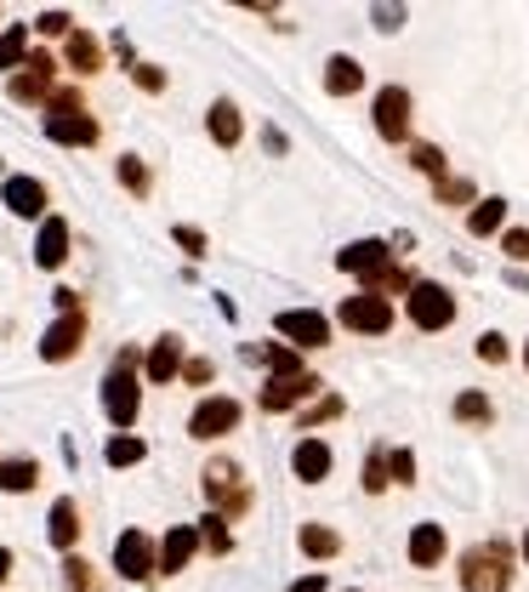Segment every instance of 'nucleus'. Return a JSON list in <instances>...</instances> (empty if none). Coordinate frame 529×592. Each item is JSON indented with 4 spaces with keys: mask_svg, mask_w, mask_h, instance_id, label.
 I'll use <instances>...</instances> for the list:
<instances>
[{
    "mask_svg": "<svg viewBox=\"0 0 529 592\" xmlns=\"http://www.w3.org/2000/svg\"><path fill=\"white\" fill-rule=\"evenodd\" d=\"M137 405H143V387H137V353L125 348V353L114 359L109 382H103V410H109V421L125 434V427L137 421Z\"/></svg>",
    "mask_w": 529,
    "mask_h": 592,
    "instance_id": "f03ea898",
    "label": "nucleus"
},
{
    "mask_svg": "<svg viewBox=\"0 0 529 592\" xmlns=\"http://www.w3.org/2000/svg\"><path fill=\"white\" fill-rule=\"evenodd\" d=\"M137 86H143V91H159V86H165V75L154 69V63H137Z\"/></svg>",
    "mask_w": 529,
    "mask_h": 592,
    "instance_id": "c03bdc74",
    "label": "nucleus"
},
{
    "mask_svg": "<svg viewBox=\"0 0 529 592\" xmlns=\"http://www.w3.org/2000/svg\"><path fill=\"white\" fill-rule=\"evenodd\" d=\"M46 536H52V547H75V536H80V507H75L69 496H57V502H52Z\"/></svg>",
    "mask_w": 529,
    "mask_h": 592,
    "instance_id": "6ab92c4d",
    "label": "nucleus"
},
{
    "mask_svg": "<svg viewBox=\"0 0 529 592\" xmlns=\"http://www.w3.org/2000/svg\"><path fill=\"white\" fill-rule=\"evenodd\" d=\"M69 69L75 75H97V69H103V46H97V35H86V29H69Z\"/></svg>",
    "mask_w": 529,
    "mask_h": 592,
    "instance_id": "5701e85b",
    "label": "nucleus"
},
{
    "mask_svg": "<svg viewBox=\"0 0 529 592\" xmlns=\"http://www.w3.org/2000/svg\"><path fill=\"white\" fill-rule=\"evenodd\" d=\"M319 393V376H274L268 387H262V410H290V405H302Z\"/></svg>",
    "mask_w": 529,
    "mask_h": 592,
    "instance_id": "4468645a",
    "label": "nucleus"
},
{
    "mask_svg": "<svg viewBox=\"0 0 529 592\" xmlns=\"http://www.w3.org/2000/svg\"><path fill=\"white\" fill-rule=\"evenodd\" d=\"M382 468H387V479H393V484H416V456H410V450L382 456Z\"/></svg>",
    "mask_w": 529,
    "mask_h": 592,
    "instance_id": "473e14b6",
    "label": "nucleus"
},
{
    "mask_svg": "<svg viewBox=\"0 0 529 592\" xmlns=\"http://www.w3.org/2000/svg\"><path fill=\"white\" fill-rule=\"evenodd\" d=\"M7 575H12V552H7V547H0V581H7Z\"/></svg>",
    "mask_w": 529,
    "mask_h": 592,
    "instance_id": "8fccbe9b",
    "label": "nucleus"
},
{
    "mask_svg": "<svg viewBox=\"0 0 529 592\" xmlns=\"http://www.w3.org/2000/svg\"><path fill=\"white\" fill-rule=\"evenodd\" d=\"M455 416H461V421H489L495 410H489L484 393H461V399H455Z\"/></svg>",
    "mask_w": 529,
    "mask_h": 592,
    "instance_id": "f704fd0d",
    "label": "nucleus"
},
{
    "mask_svg": "<svg viewBox=\"0 0 529 592\" xmlns=\"http://www.w3.org/2000/svg\"><path fill=\"white\" fill-rule=\"evenodd\" d=\"M524 558H529V536H524Z\"/></svg>",
    "mask_w": 529,
    "mask_h": 592,
    "instance_id": "3c124183",
    "label": "nucleus"
},
{
    "mask_svg": "<svg viewBox=\"0 0 529 592\" xmlns=\"http://www.w3.org/2000/svg\"><path fill=\"white\" fill-rule=\"evenodd\" d=\"M63 575H69V592H97V575H91L86 558H69V564H63Z\"/></svg>",
    "mask_w": 529,
    "mask_h": 592,
    "instance_id": "c9c22d12",
    "label": "nucleus"
},
{
    "mask_svg": "<svg viewBox=\"0 0 529 592\" xmlns=\"http://www.w3.org/2000/svg\"><path fill=\"white\" fill-rule=\"evenodd\" d=\"M274 325H279L285 348H296V353H302V348H324V342H330V319H324V314H313V308H285Z\"/></svg>",
    "mask_w": 529,
    "mask_h": 592,
    "instance_id": "0eeeda50",
    "label": "nucleus"
},
{
    "mask_svg": "<svg viewBox=\"0 0 529 592\" xmlns=\"http://www.w3.org/2000/svg\"><path fill=\"white\" fill-rule=\"evenodd\" d=\"M177 245L200 256V251H206V234H200V228H177Z\"/></svg>",
    "mask_w": 529,
    "mask_h": 592,
    "instance_id": "37998d69",
    "label": "nucleus"
},
{
    "mask_svg": "<svg viewBox=\"0 0 529 592\" xmlns=\"http://www.w3.org/2000/svg\"><path fill=\"white\" fill-rule=\"evenodd\" d=\"M80 342H86V319H80V308H75V314H63L52 331L41 337V359H52V365H57V359H75Z\"/></svg>",
    "mask_w": 529,
    "mask_h": 592,
    "instance_id": "f8f14e48",
    "label": "nucleus"
},
{
    "mask_svg": "<svg viewBox=\"0 0 529 592\" xmlns=\"http://www.w3.org/2000/svg\"><path fill=\"white\" fill-rule=\"evenodd\" d=\"M399 23H405L399 7H376V29H399Z\"/></svg>",
    "mask_w": 529,
    "mask_h": 592,
    "instance_id": "de8ad7c7",
    "label": "nucleus"
},
{
    "mask_svg": "<svg viewBox=\"0 0 529 592\" xmlns=\"http://www.w3.org/2000/svg\"><path fill=\"white\" fill-rule=\"evenodd\" d=\"M240 399H206V405H194V416H188V434L194 439H222V434H234L240 427Z\"/></svg>",
    "mask_w": 529,
    "mask_h": 592,
    "instance_id": "1a4fd4ad",
    "label": "nucleus"
},
{
    "mask_svg": "<svg viewBox=\"0 0 529 592\" xmlns=\"http://www.w3.org/2000/svg\"><path fill=\"white\" fill-rule=\"evenodd\" d=\"M206 496L217 507V518H240L251 507V490H245V473L228 462V456H217V462L206 468Z\"/></svg>",
    "mask_w": 529,
    "mask_h": 592,
    "instance_id": "7ed1b4c3",
    "label": "nucleus"
},
{
    "mask_svg": "<svg viewBox=\"0 0 529 592\" xmlns=\"http://www.w3.org/2000/svg\"><path fill=\"white\" fill-rule=\"evenodd\" d=\"M290 473L302 479V484L330 479V445H324V439H302V445L290 450Z\"/></svg>",
    "mask_w": 529,
    "mask_h": 592,
    "instance_id": "dca6fc26",
    "label": "nucleus"
},
{
    "mask_svg": "<svg viewBox=\"0 0 529 592\" xmlns=\"http://www.w3.org/2000/svg\"><path fill=\"white\" fill-rule=\"evenodd\" d=\"M0 200H7L12 217H41L46 211V183H35V177H7Z\"/></svg>",
    "mask_w": 529,
    "mask_h": 592,
    "instance_id": "2eb2a0df",
    "label": "nucleus"
},
{
    "mask_svg": "<svg viewBox=\"0 0 529 592\" xmlns=\"http://www.w3.org/2000/svg\"><path fill=\"white\" fill-rule=\"evenodd\" d=\"M365 490H371V496H376V490H387V468H382V450H376L371 462H365Z\"/></svg>",
    "mask_w": 529,
    "mask_h": 592,
    "instance_id": "ea45409f",
    "label": "nucleus"
},
{
    "mask_svg": "<svg viewBox=\"0 0 529 592\" xmlns=\"http://www.w3.org/2000/svg\"><path fill=\"white\" fill-rule=\"evenodd\" d=\"M194 547H200V536H194V524H177V530H165V541L154 547V570H165V575L188 570Z\"/></svg>",
    "mask_w": 529,
    "mask_h": 592,
    "instance_id": "ddd939ff",
    "label": "nucleus"
},
{
    "mask_svg": "<svg viewBox=\"0 0 529 592\" xmlns=\"http://www.w3.org/2000/svg\"><path fill=\"white\" fill-rule=\"evenodd\" d=\"M245 359H262L274 376H302V353L285 348V342H274V348H245Z\"/></svg>",
    "mask_w": 529,
    "mask_h": 592,
    "instance_id": "393cba45",
    "label": "nucleus"
},
{
    "mask_svg": "<svg viewBox=\"0 0 529 592\" xmlns=\"http://www.w3.org/2000/svg\"><path fill=\"white\" fill-rule=\"evenodd\" d=\"M23 52H29V29H23V23H12L7 35H0V69H18Z\"/></svg>",
    "mask_w": 529,
    "mask_h": 592,
    "instance_id": "7c9ffc66",
    "label": "nucleus"
},
{
    "mask_svg": "<svg viewBox=\"0 0 529 592\" xmlns=\"http://www.w3.org/2000/svg\"><path fill=\"white\" fill-rule=\"evenodd\" d=\"M524 365H529V348H524Z\"/></svg>",
    "mask_w": 529,
    "mask_h": 592,
    "instance_id": "603ef678",
    "label": "nucleus"
},
{
    "mask_svg": "<svg viewBox=\"0 0 529 592\" xmlns=\"http://www.w3.org/2000/svg\"><path fill=\"white\" fill-rule=\"evenodd\" d=\"M376 131L387 143H405L410 138V91L405 86H382L376 91Z\"/></svg>",
    "mask_w": 529,
    "mask_h": 592,
    "instance_id": "6e6552de",
    "label": "nucleus"
},
{
    "mask_svg": "<svg viewBox=\"0 0 529 592\" xmlns=\"http://www.w3.org/2000/svg\"><path fill=\"white\" fill-rule=\"evenodd\" d=\"M337 410H342V399H319V405L302 416V427H313V421H324V416H337Z\"/></svg>",
    "mask_w": 529,
    "mask_h": 592,
    "instance_id": "a18cd8bd",
    "label": "nucleus"
},
{
    "mask_svg": "<svg viewBox=\"0 0 529 592\" xmlns=\"http://www.w3.org/2000/svg\"><path fill=\"white\" fill-rule=\"evenodd\" d=\"M206 125H211V138H217L222 149H234V143L245 138V120H240V109H234V103H211Z\"/></svg>",
    "mask_w": 529,
    "mask_h": 592,
    "instance_id": "b1692460",
    "label": "nucleus"
},
{
    "mask_svg": "<svg viewBox=\"0 0 529 592\" xmlns=\"http://www.w3.org/2000/svg\"><path fill=\"white\" fill-rule=\"evenodd\" d=\"M120 183L137 194V200H148V188H154V177H148V166H143L137 154H120Z\"/></svg>",
    "mask_w": 529,
    "mask_h": 592,
    "instance_id": "c85d7f7f",
    "label": "nucleus"
},
{
    "mask_svg": "<svg viewBox=\"0 0 529 592\" xmlns=\"http://www.w3.org/2000/svg\"><path fill=\"white\" fill-rule=\"evenodd\" d=\"M183 376H188L194 387H206V382H211L217 371H211V359H188V365H183Z\"/></svg>",
    "mask_w": 529,
    "mask_h": 592,
    "instance_id": "79ce46f5",
    "label": "nucleus"
},
{
    "mask_svg": "<svg viewBox=\"0 0 529 592\" xmlns=\"http://www.w3.org/2000/svg\"><path fill=\"white\" fill-rule=\"evenodd\" d=\"M103 462H109V468H137V462H143V439H131V434L109 439V450H103Z\"/></svg>",
    "mask_w": 529,
    "mask_h": 592,
    "instance_id": "c756f323",
    "label": "nucleus"
},
{
    "mask_svg": "<svg viewBox=\"0 0 529 592\" xmlns=\"http://www.w3.org/2000/svg\"><path fill=\"white\" fill-rule=\"evenodd\" d=\"M507 256L529 262V234H524V228H513V234H507Z\"/></svg>",
    "mask_w": 529,
    "mask_h": 592,
    "instance_id": "49530a36",
    "label": "nucleus"
},
{
    "mask_svg": "<svg viewBox=\"0 0 529 592\" xmlns=\"http://www.w3.org/2000/svg\"><path fill=\"white\" fill-rule=\"evenodd\" d=\"M502 222H507V200H484V206H473V211H467V228H473L478 240H484V234H495Z\"/></svg>",
    "mask_w": 529,
    "mask_h": 592,
    "instance_id": "cd10ccee",
    "label": "nucleus"
},
{
    "mask_svg": "<svg viewBox=\"0 0 529 592\" xmlns=\"http://www.w3.org/2000/svg\"><path fill=\"white\" fill-rule=\"evenodd\" d=\"M290 592H324V581H319V575H302V581H296Z\"/></svg>",
    "mask_w": 529,
    "mask_h": 592,
    "instance_id": "09e8293b",
    "label": "nucleus"
},
{
    "mask_svg": "<svg viewBox=\"0 0 529 592\" xmlns=\"http://www.w3.org/2000/svg\"><path fill=\"white\" fill-rule=\"evenodd\" d=\"M359 86H365V69H359L353 57H330L324 63V91L330 97H353Z\"/></svg>",
    "mask_w": 529,
    "mask_h": 592,
    "instance_id": "4be33fe9",
    "label": "nucleus"
},
{
    "mask_svg": "<svg viewBox=\"0 0 529 592\" xmlns=\"http://www.w3.org/2000/svg\"><path fill=\"white\" fill-rule=\"evenodd\" d=\"M63 256H69V222L46 217L41 222V240H35V262H41V268H63Z\"/></svg>",
    "mask_w": 529,
    "mask_h": 592,
    "instance_id": "f3484780",
    "label": "nucleus"
},
{
    "mask_svg": "<svg viewBox=\"0 0 529 592\" xmlns=\"http://www.w3.org/2000/svg\"><path fill=\"white\" fill-rule=\"evenodd\" d=\"M410 160H416V172H427V177H444V154H439V149H427V143H421Z\"/></svg>",
    "mask_w": 529,
    "mask_h": 592,
    "instance_id": "e433bc0d",
    "label": "nucleus"
},
{
    "mask_svg": "<svg viewBox=\"0 0 529 592\" xmlns=\"http://www.w3.org/2000/svg\"><path fill=\"white\" fill-rule=\"evenodd\" d=\"M35 484H41V468L35 462H23V456H18V462H0V490L23 496V490H35Z\"/></svg>",
    "mask_w": 529,
    "mask_h": 592,
    "instance_id": "bb28decb",
    "label": "nucleus"
},
{
    "mask_svg": "<svg viewBox=\"0 0 529 592\" xmlns=\"http://www.w3.org/2000/svg\"><path fill=\"white\" fill-rule=\"evenodd\" d=\"M439 200H455V206H467V200H473V188L461 183V177H439Z\"/></svg>",
    "mask_w": 529,
    "mask_h": 592,
    "instance_id": "4c0bfd02",
    "label": "nucleus"
},
{
    "mask_svg": "<svg viewBox=\"0 0 529 592\" xmlns=\"http://www.w3.org/2000/svg\"><path fill=\"white\" fill-rule=\"evenodd\" d=\"M194 536H200V547H211V552H228V547H234V536H228V518H217V513H211Z\"/></svg>",
    "mask_w": 529,
    "mask_h": 592,
    "instance_id": "2f4dec72",
    "label": "nucleus"
},
{
    "mask_svg": "<svg viewBox=\"0 0 529 592\" xmlns=\"http://www.w3.org/2000/svg\"><path fill=\"white\" fill-rule=\"evenodd\" d=\"M46 138L52 143H69V149H91L97 143V120L80 109V97L75 91H52L46 97Z\"/></svg>",
    "mask_w": 529,
    "mask_h": 592,
    "instance_id": "f257e3e1",
    "label": "nucleus"
},
{
    "mask_svg": "<svg viewBox=\"0 0 529 592\" xmlns=\"http://www.w3.org/2000/svg\"><path fill=\"white\" fill-rule=\"evenodd\" d=\"M52 80H57V63L46 52H35V57L23 63V75H12V97H18V103H46Z\"/></svg>",
    "mask_w": 529,
    "mask_h": 592,
    "instance_id": "9b49d317",
    "label": "nucleus"
},
{
    "mask_svg": "<svg viewBox=\"0 0 529 592\" xmlns=\"http://www.w3.org/2000/svg\"><path fill=\"white\" fill-rule=\"evenodd\" d=\"M444 530H439V524H416V530H410V564H439V558H444Z\"/></svg>",
    "mask_w": 529,
    "mask_h": 592,
    "instance_id": "412c9836",
    "label": "nucleus"
},
{
    "mask_svg": "<svg viewBox=\"0 0 529 592\" xmlns=\"http://www.w3.org/2000/svg\"><path fill=\"white\" fill-rule=\"evenodd\" d=\"M410 319L421 325V331H444V325L455 319V296L444 285H433V279L410 285Z\"/></svg>",
    "mask_w": 529,
    "mask_h": 592,
    "instance_id": "39448f33",
    "label": "nucleus"
},
{
    "mask_svg": "<svg viewBox=\"0 0 529 592\" xmlns=\"http://www.w3.org/2000/svg\"><path fill=\"white\" fill-rule=\"evenodd\" d=\"M461 586H467V592H507L513 586L507 558L495 547H473L467 558H461Z\"/></svg>",
    "mask_w": 529,
    "mask_h": 592,
    "instance_id": "20e7f679",
    "label": "nucleus"
},
{
    "mask_svg": "<svg viewBox=\"0 0 529 592\" xmlns=\"http://www.w3.org/2000/svg\"><path fill=\"white\" fill-rule=\"evenodd\" d=\"M183 371V337H159L148 348V382H172Z\"/></svg>",
    "mask_w": 529,
    "mask_h": 592,
    "instance_id": "aec40b11",
    "label": "nucleus"
},
{
    "mask_svg": "<svg viewBox=\"0 0 529 592\" xmlns=\"http://www.w3.org/2000/svg\"><path fill=\"white\" fill-rule=\"evenodd\" d=\"M410 285V274L405 268H393V262H382V268L371 274V296H387V290H405Z\"/></svg>",
    "mask_w": 529,
    "mask_h": 592,
    "instance_id": "72a5a7b5",
    "label": "nucleus"
},
{
    "mask_svg": "<svg viewBox=\"0 0 529 592\" xmlns=\"http://www.w3.org/2000/svg\"><path fill=\"white\" fill-rule=\"evenodd\" d=\"M114 570H120L125 581H148V575H154V541H148L143 530H125V536L114 541Z\"/></svg>",
    "mask_w": 529,
    "mask_h": 592,
    "instance_id": "9d476101",
    "label": "nucleus"
},
{
    "mask_svg": "<svg viewBox=\"0 0 529 592\" xmlns=\"http://www.w3.org/2000/svg\"><path fill=\"white\" fill-rule=\"evenodd\" d=\"M478 359H489V365H502V359H507V337H495V331H489V337L478 342Z\"/></svg>",
    "mask_w": 529,
    "mask_h": 592,
    "instance_id": "a19ab883",
    "label": "nucleus"
},
{
    "mask_svg": "<svg viewBox=\"0 0 529 592\" xmlns=\"http://www.w3.org/2000/svg\"><path fill=\"white\" fill-rule=\"evenodd\" d=\"M35 29H41V35H69L75 23H69V12H41V23H35Z\"/></svg>",
    "mask_w": 529,
    "mask_h": 592,
    "instance_id": "58836bf2",
    "label": "nucleus"
},
{
    "mask_svg": "<svg viewBox=\"0 0 529 592\" xmlns=\"http://www.w3.org/2000/svg\"><path fill=\"white\" fill-rule=\"evenodd\" d=\"M302 552L308 558H337L342 552V536L330 524H302Z\"/></svg>",
    "mask_w": 529,
    "mask_h": 592,
    "instance_id": "a878e982",
    "label": "nucleus"
},
{
    "mask_svg": "<svg viewBox=\"0 0 529 592\" xmlns=\"http://www.w3.org/2000/svg\"><path fill=\"white\" fill-rule=\"evenodd\" d=\"M382 262H387V245H382V240H353L348 251H337V268H342V274H365V279H371Z\"/></svg>",
    "mask_w": 529,
    "mask_h": 592,
    "instance_id": "a211bd4d",
    "label": "nucleus"
},
{
    "mask_svg": "<svg viewBox=\"0 0 529 592\" xmlns=\"http://www.w3.org/2000/svg\"><path fill=\"white\" fill-rule=\"evenodd\" d=\"M342 325H348V331H365V337H382V331H393V303H387V296L359 290V296L342 303Z\"/></svg>",
    "mask_w": 529,
    "mask_h": 592,
    "instance_id": "423d86ee",
    "label": "nucleus"
}]
</instances>
